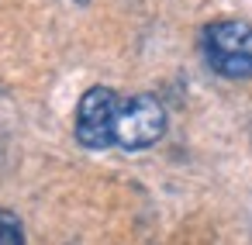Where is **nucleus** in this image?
Returning <instances> with one entry per match:
<instances>
[{
	"label": "nucleus",
	"instance_id": "3",
	"mask_svg": "<svg viewBox=\"0 0 252 245\" xmlns=\"http://www.w3.org/2000/svg\"><path fill=\"white\" fill-rule=\"evenodd\" d=\"M121 97L111 87H90L80 97L76 107V138L87 149H107L114 145V124H118Z\"/></svg>",
	"mask_w": 252,
	"mask_h": 245
},
{
	"label": "nucleus",
	"instance_id": "2",
	"mask_svg": "<svg viewBox=\"0 0 252 245\" xmlns=\"http://www.w3.org/2000/svg\"><path fill=\"white\" fill-rule=\"evenodd\" d=\"M166 135V107L159 97L152 93H135L128 100H121L118 107V124H114V145L138 152L156 145Z\"/></svg>",
	"mask_w": 252,
	"mask_h": 245
},
{
	"label": "nucleus",
	"instance_id": "5",
	"mask_svg": "<svg viewBox=\"0 0 252 245\" xmlns=\"http://www.w3.org/2000/svg\"><path fill=\"white\" fill-rule=\"evenodd\" d=\"M76 4H90V0H76Z\"/></svg>",
	"mask_w": 252,
	"mask_h": 245
},
{
	"label": "nucleus",
	"instance_id": "4",
	"mask_svg": "<svg viewBox=\"0 0 252 245\" xmlns=\"http://www.w3.org/2000/svg\"><path fill=\"white\" fill-rule=\"evenodd\" d=\"M0 245H25V228L21 217L7 207H0Z\"/></svg>",
	"mask_w": 252,
	"mask_h": 245
},
{
	"label": "nucleus",
	"instance_id": "1",
	"mask_svg": "<svg viewBox=\"0 0 252 245\" xmlns=\"http://www.w3.org/2000/svg\"><path fill=\"white\" fill-rule=\"evenodd\" d=\"M207 66L224 80H249L252 76V25L238 18H224L204 28L200 38Z\"/></svg>",
	"mask_w": 252,
	"mask_h": 245
}]
</instances>
